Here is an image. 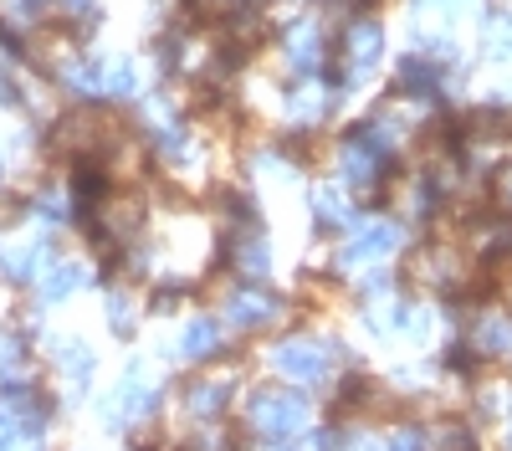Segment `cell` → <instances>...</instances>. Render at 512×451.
Wrapping results in <instances>:
<instances>
[{
	"instance_id": "obj_2",
	"label": "cell",
	"mask_w": 512,
	"mask_h": 451,
	"mask_svg": "<svg viewBox=\"0 0 512 451\" xmlns=\"http://www.w3.org/2000/svg\"><path fill=\"white\" fill-rule=\"evenodd\" d=\"M216 344H221V339H216V328H210V323H195V328H190V339H185V354H210Z\"/></svg>"
},
{
	"instance_id": "obj_1",
	"label": "cell",
	"mask_w": 512,
	"mask_h": 451,
	"mask_svg": "<svg viewBox=\"0 0 512 451\" xmlns=\"http://www.w3.org/2000/svg\"><path fill=\"white\" fill-rule=\"evenodd\" d=\"M77 282H82V267H77V262H62L47 282H41V298H47V303H62Z\"/></svg>"
},
{
	"instance_id": "obj_3",
	"label": "cell",
	"mask_w": 512,
	"mask_h": 451,
	"mask_svg": "<svg viewBox=\"0 0 512 451\" xmlns=\"http://www.w3.org/2000/svg\"><path fill=\"white\" fill-rule=\"evenodd\" d=\"M36 451H41V446H36Z\"/></svg>"
}]
</instances>
